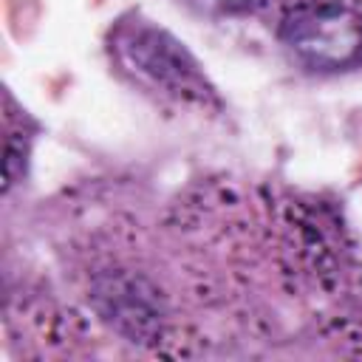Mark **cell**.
Returning a JSON list of instances; mask_svg holds the SVG:
<instances>
[{"label": "cell", "instance_id": "2", "mask_svg": "<svg viewBox=\"0 0 362 362\" xmlns=\"http://www.w3.org/2000/svg\"><path fill=\"white\" fill-rule=\"evenodd\" d=\"M119 48L139 74H144L150 82H156L167 93H175L201 105L212 99V88L206 85L195 59L167 31H156L150 25L130 28L122 34Z\"/></svg>", "mask_w": 362, "mask_h": 362}, {"label": "cell", "instance_id": "3", "mask_svg": "<svg viewBox=\"0 0 362 362\" xmlns=\"http://www.w3.org/2000/svg\"><path fill=\"white\" fill-rule=\"evenodd\" d=\"M192 3H198L206 11H243V8L257 6L260 0H192Z\"/></svg>", "mask_w": 362, "mask_h": 362}, {"label": "cell", "instance_id": "1", "mask_svg": "<svg viewBox=\"0 0 362 362\" xmlns=\"http://www.w3.org/2000/svg\"><path fill=\"white\" fill-rule=\"evenodd\" d=\"M280 40L308 68L362 62V8L351 0H300L280 20Z\"/></svg>", "mask_w": 362, "mask_h": 362}]
</instances>
